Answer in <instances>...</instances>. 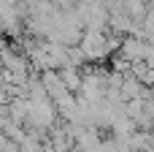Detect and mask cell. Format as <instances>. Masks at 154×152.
<instances>
[{
	"label": "cell",
	"instance_id": "obj_1",
	"mask_svg": "<svg viewBox=\"0 0 154 152\" xmlns=\"http://www.w3.org/2000/svg\"><path fill=\"white\" fill-rule=\"evenodd\" d=\"M57 122H60V117H57V109L49 98L46 101H27V120H24L27 128L49 133Z\"/></svg>",
	"mask_w": 154,
	"mask_h": 152
},
{
	"label": "cell",
	"instance_id": "obj_3",
	"mask_svg": "<svg viewBox=\"0 0 154 152\" xmlns=\"http://www.w3.org/2000/svg\"><path fill=\"white\" fill-rule=\"evenodd\" d=\"M57 76H60V82H62V87L68 90V92H79V87H81V68H73V65H65V68H60L57 71Z\"/></svg>",
	"mask_w": 154,
	"mask_h": 152
},
{
	"label": "cell",
	"instance_id": "obj_2",
	"mask_svg": "<svg viewBox=\"0 0 154 152\" xmlns=\"http://www.w3.org/2000/svg\"><path fill=\"white\" fill-rule=\"evenodd\" d=\"M38 79H41V84H43V90H46V98L54 103L57 98H62L68 90L62 87V82H60V76H57V71H51V68H46V71H41L38 73Z\"/></svg>",
	"mask_w": 154,
	"mask_h": 152
}]
</instances>
